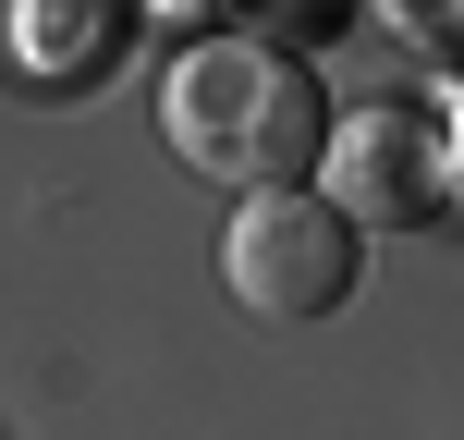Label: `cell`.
<instances>
[{"label":"cell","mask_w":464,"mask_h":440,"mask_svg":"<svg viewBox=\"0 0 464 440\" xmlns=\"http://www.w3.org/2000/svg\"><path fill=\"white\" fill-rule=\"evenodd\" d=\"M160 135L184 147L208 184H245V196H294L330 147V86L318 62H294L281 37H196L184 62L160 73Z\"/></svg>","instance_id":"obj_1"},{"label":"cell","mask_w":464,"mask_h":440,"mask_svg":"<svg viewBox=\"0 0 464 440\" xmlns=\"http://www.w3.org/2000/svg\"><path fill=\"white\" fill-rule=\"evenodd\" d=\"M354 269H367V232L330 209L318 184L245 196L232 232H220V294L245 306V318H269V330H318L330 306L354 294Z\"/></svg>","instance_id":"obj_2"},{"label":"cell","mask_w":464,"mask_h":440,"mask_svg":"<svg viewBox=\"0 0 464 440\" xmlns=\"http://www.w3.org/2000/svg\"><path fill=\"white\" fill-rule=\"evenodd\" d=\"M318 171H330V209L354 232H416L452 196V135L428 111H354V122H330Z\"/></svg>","instance_id":"obj_3"},{"label":"cell","mask_w":464,"mask_h":440,"mask_svg":"<svg viewBox=\"0 0 464 440\" xmlns=\"http://www.w3.org/2000/svg\"><path fill=\"white\" fill-rule=\"evenodd\" d=\"M122 37H135L122 0H0V73H13V86H49V98L98 86Z\"/></svg>","instance_id":"obj_4"}]
</instances>
